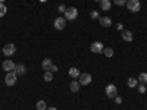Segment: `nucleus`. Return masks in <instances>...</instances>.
<instances>
[{
  "label": "nucleus",
  "mask_w": 147,
  "mask_h": 110,
  "mask_svg": "<svg viewBox=\"0 0 147 110\" xmlns=\"http://www.w3.org/2000/svg\"><path fill=\"white\" fill-rule=\"evenodd\" d=\"M125 6H127V9H128L129 12H132V13H137V12L141 9L140 0H128Z\"/></svg>",
  "instance_id": "nucleus-1"
},
{
  "label": "nucleus",
  "mask_w": 147,
  "mask_h": 110,
  "mask_svg": "<svg viewBox=\"0 0 147 110\" xmlns=\"http://www.w3.org/2000/svg\"><path fill=\"white\" fill-rule=\"evenodd\" d=\"M78 18V9L77 7H68L65 10V19L66 21H75Z\"/></svg>",
  "instance_id": "nucleus-2"
},
{
  "label": "nucleus",
  "mask_w": 147,
  "mask_h": 110,
  "mask_svg": "<svg viewBox=\"0 0 147 110\" xmlns=\"http://www.w3.org/2000/svg\"><path fill=\"white\" fill-rule=\"evenodd\" d=\"M16 79H18L16 72L12 70V72H7V75H6V78H5V82H6L7 87H13V85L16 84Z\"/></svg>",
  "instance_id": "nucleus-3"
},
{
  "label": "nucleus",
  "mask_w": 147,
  "mask_h": 110,
  "mask_svg": "<svg viewBox=\"0 0 147 110\" xmlns=\"http://www.w3.org/2000/svg\"><path fill=\"white\" fill-rule=\"evenodd\" d=\"M105 91H106L107 99H115V97L118 95V88H116V85H113V84H109V85H106Z\"/></svg>",
  "instance_id": "nucleus-4"
},
{
  "label": "nucleus",
  "mask_w": 147,
  "mask_h": 110,
  "mask_svg": "<svg viewBox=\"0 0 147 110\" xmlns=\"http://www.w3.org/2000/svg\"><path fill=\"white\" fill-rule=\"evenodd\" d=\"M15 52H16V47H15V44H12V43H7V44H5L3 46V54L5 56H13L15 54Z\"/></svg>",
  "instance_id": "nucleus-5"
},
{
  "label": "nucleus",
  "mask_w": 147,
  "mask_h": 110,
  "mask_svg": "<svg viewBox=\"0 0 147 110\" xmlns=\"http://www.w3.org/2000/svg\"><path fill=\"white\" fill-rule=\"evenodd\" d=\"M53 25H55V28H56L57 31H62V30L66 27V19H65V16H59V18H56L55 22H53Z\"/></svg>",
  "instance_id": "nucleus-6"
},
{
  "label": "nucleus",
  "mask_w": 147,
  "mask_h": 110,
  "mask_svg": "<svg viewBox=\"0 0 147 110\" xmlns=\"http://www.w3.org/2000/svg\"><path fill=\"white\" fill-rule=\"evenodd\" d=\"M103 48H105V46H103L100 41H94V43H91V46H90V50H91L93 53H96V54L103 53Z\"/></svg>",
  "instance_id": "nucleus-7"
},
{
  "label": "nucleus",
  "mask_w": 147,
  "mask_h": 110,
  "mask_svg": "<svg viewBox=\"0 0 147 110\" xmlns=\"http://www.w3.org/2000/svg\"><path fill=\"white\" fill-rule=\"evenodd\" d=\"M2 68H3V70H6V72H12V70H15L16 65H15V62H12L10 59H6V60H3Z\"/></svg>",
  "instance_id": "nucleus-8"
},
{
  "label": "nucleus",
  "mask_w": 147,
  "mask_h": 110,
  "mask_svg": "<svg viewBox=\"0 0 147 110\" xmlns=\"http://www.w3.org/2000/svg\"><path fill=\"white\" fill-rule=\"evenodd\" d=\"M80 78V85H88V84H91V81H93V76L90 75V73H81V75L78 76Z\"/></svg>",
  "instance_id": "nucleus-9"
},
{
  "label": "nucleus",
  "mask_w": 147,
  "mask_h": 110,
  "mask_svg": "<svg viewBox=\"0 0 147 110\" xmlns=\"http://www.w3.org/2000/svg\"><path fill=\"white\" fill-rule=\"evenodd\" d=\"M121 35H122V40L127 41V43H131V41H132V38H134L132 32H131V31H128V30H124V31L121 32Z\"/></svg>",
  "instance_id": "nucleus-10"
},
{
  "label": "nucleus",
  "mask_w": 147,
  "mask_h": 110,
  "mask_svg": "<svg viewBox=\"0 0 147 110\" xmlns=\"http://www.w3.org/2000/svg\"><path fill=\"white\" fill-rule=\"evenodd\" d=\"M99 22H100V25H102L103 28H109L110 25H112V19H110L109 16H100Z\"/></svg>",
  "instance_id": "nucleus-11"
},
{
  "label": "nucleus",
  "mask_w": 147,
  "mask_h": 110,
  "mask_svg": "<svg viewBox=\"0 0 147 110\" xmlns=\"http://www.w3.org/2000/svg\"><path fill=\"white\" fill-rule=\"evenodd\" d=\"M52 66H53V62H52V59H43V62H41V68L44 69V72L46 70H50L52 69Z\"/></svg>",
  "instance_id": "nucleus-12"
},
{
  "label": "nucleus",
  "mask_w": 147,
  "mask_h": 110,
  "mask_svg": "<svg viewBox=\"0 0 147 110\" xmlns=\"http://www.w3.org/2000/svg\"><path fill=\"white\" fill-rule=\"evenodd\" d=\"M15 72H16V75L18 76H22V75H25V72H27V68H25V65H16V68H15Z\"/></svg>",
  "instance_id": "nucleus-13"
},
{
  "label": "nucleus",
  "mask_w": 147,
  "mask_h": 110,
  "mask_svg": "<svg viewBox=\"0 0 147 110\" xmlns=\"http://www.w3.org/2000/svg\"><path fill=\"white\" fill-rule=\"evenodd\" d=\"M112 7V2L110 0H100V9L102 10H110Z\"/></svg>",
  "instance_id": "nucleus-14"
},
{
  "label": "nucleus",
  "mask_w": 147,
  "mask_h": 110,
  "mask_svg": "<svg viewBox=\"0 0 147 110\" xmlns=\"http://www.w3.org/2000/svg\"><path fill=\"white\" fill-rule=\"evenodd\" d=\"M138 79L137 78H128L127 79V85H128V88H137V85H138Z\"/></svg>",
  "instance_id": "nucleus-15"
},
{
  "label": "nucleus",
  "mask_w": 147,
  "mask_h": 110,
  "mask_svg": "<svg viewBox=\"0 0 147 110\" xmlns=\"http://www.w3.org/2000/svg\"><path fill=\"white\" fill-rule=\"evenodd\" d=\"M69 76L71 78H74V79H75V78H78L80 75H81V73H80V70H78V68H69Z\"/></svg>",
  "instance_id": "nucleus-16"
},
{
  "label": "nucleus",
  "mask_w": 147,
  "mask_h": 110,
  "mask_svg": "<svg viewBox=\"0 0 147 110\" xmlns=\"http://www.w3.org/2000/svg\"><path fill=\"white\" fill-rule=\"evenodd\" d=\"M80 87H81V85H80L78 81H72L71 85H69V88H71L72 93H78V91H80Z\"/></svg>",
  "instance_id": "nucleus-17"
},
{
  "label": "nucleus",
  "mask_w": 147,
  "mask_h": 110,
  "mask_svg": "<svg viewBox=\"0 0 147 110\" xmlns=\"http://www.w3.org/2000/svg\"><path fill=\"white\" fill-rule=\"evenodd\" d=\"M43 79H44L46 82H52V79H53V72H52V70H46Z\"/></svg>",
  "instance_id": "nucleus-18"
},
{
  "label": "nucleus",
  "mask_w": 147,
  "mask_h": 110,
  "mask_svg": "<svg viewBox=\"0 0 147 110\" xmlns=\"http://www.w3.org/2000/svg\"><path fill=\"white\" fill-rule=\"evenodd\" d=\"M137 79H138L140 84H147V72H141Z\"/></svg>",
  "instance_id": "nucleus-19"
},
{
  "label": "nucleus",
  "mask_w": 147,
  "mask_h": 110,
  "mask_svg": "<svg viewBox=\"0 0 147 110\" xmlns=\"http://www.w3.org/2000/svg\"><path fill=\"white\" fill-rule=\"evenodd\" d=\"M103 54H105L106 57H112V56H113V48H112V47H105V48H103Z\"/></svg>",
  "instance_id": "nucleus-20"
},
{
  "label": "nucleus",
  "mask_w": 147,
  "mask_h": 110,
  "mask_svg": "<svg viewBox=\"0 0 147 110\" xmlns=\"http://www.w3.org/2000/svg\"><path fill=\"white\" fill-rule=\"evenodd\" d=\"M47 109V104L44 100H38L37 101V110H46Z\"/></svg>",
  "instance_id": "nucleus-21"
},
{
  "label": "nucleus",
  "mask_w": 147,
  "mask_h": 110,
  "mask_svg": "<svg viewBox=\"0 0 147 110\" xmlns=\"http://www.w3.org/2000/svg\"><path fill=\"white\" fill-rule=\"evenodd\" d=\"M7 12V7L5 6V3H0V18H3Z\"/></svg>",
  "instance_id": "nucleus-22"
},
{
  "label": "nucleus",
  "mask_w": 147,
  "mask_h": 110,
  "mask_svg": "<svg viewBox=\"0 0 147 110\" xmlns=\"http://www.w3.org/2000/svg\"><path fill=\"white\" fill-rule=\"evenodd\" d=\"M137 90H138L140 94H144V93L147 91V90H146V84H138V85H137Z\"/></svg>",
  "instance_id": "nucleus-23"
},
{
  "label": "nucleus",
  "mask_w": 147,
  "mask_h": 110,
  "mask_svg": "<svg viewBox=\"0 0 147 110\" xmlns=\"http://www.w3.org/2000/svg\"><path fill=\"white\" fill-rule=\"evenodd\" d=\"M90 18H91V19H100V13H99L97 10H93L91 13H90Z\"/></svg>",
  "instance_id": "nucleus-24"
},
{
  "label": "nucleus",
  "mask_w": 147,
  "mask_h": 110,
  "mask_svg": "<svg viewBox=\"0 0 147 110\" xmlns=\"http://www.w3.org/2000/svg\"><path fill=\"white\" fill-rule=\"evenodd\" d=\"M127 2H128V0H113V3H115L116 6H125Z\"/></svg>",
  "instance_id": "nucleus-25"
},
{
  "label": "nucleus",
  "mask_w": 147,
  "mask_h": 110,
  "mask_svg": "<svg viewBox=\"0 0 147 110\" xmlns=\"http://www.w3.org/2000/svg\"><path fill=\"white\" fill-rule=\"evenodd\" d=\"M65 10H66V7H65L63 5H60V6L57 7V12H59V13H65Z\"/></svg>",
  "instance_id": "nucleus-26"
},
{
  "label": "nucleus",
  "mask_w": 147,
  "mask_h": 110,
  "mask_svg": "<svg viewBox=\"0 0 147 110\" xmlns=\"http://www.w3.org/2000/svg\"><path fill=\"white\" fill-rule=\"evenodd\" d=\"M113 100H115V103H116V104H122V97H119V95H116V97H115V99H113Z\"/></svg>",
  "instance_id": "nucleus-27"
},
{
  "label": "nucleus",
  "mask_w": 147,
  "mask_h": 110,
  "mask_svg": "<svg viewBox=\"0 0 147 110\" xmlns=\"http://www.w3.org/2000/svg\"><path fill=\"white\" fill-rule=\"evenodd\" d=\"M116 28H118L119 31H124V25H122V23H118V25H116Z\"/></svg>",
  "instance_id": "nucleus-28"
},
{
  "label": "nucleus",
  "mask_w": 147,
  "mask_h": 110,
  "mask_svg": "<svg viewBox=\"0 0 147 110\" xmlns=\"http://www.w3.org/2000/svg\"><path fill=\"white\" fill-rule=\"evenodd\" d=\"M50 70H52V72H57V70H59V68H57V66H56V65H53V66H52V69H50Z\"/></svg>",
  "instance_id": "nucleus-29"
},
{
  "label": "nucleus",
  "mask_w": 147,
  "mask_h": 110,
  "mask_svg": "<svg viewBox=\"0 0 147 110\" xmlns=\"http://www.w3.org/2000/svg\"><path fill=\"white\" fill-rule=\"evenodd\" d=\"M46 110H57V109H56V107H47Z\"/></svg>",
  "instance_id": "nucleus-30"
},
{
  "label": "nucleus",
  "mask_w": 147,
  "mask_h": 110,
  "mask_svg": "<svg viewBox=\"0 0 147 110\" xmlns=\"http://www.w3.org/2000/svg\"><path fill=\"white\" fill-rule=\"evenodd\" d=\"M94 2H96V3H100V0H94Z\"/></svg>",
  "instance_id": "nucleus-31"
},
{
  "label": "nucleus",
  "mask_w": 147,
  "mask_h": 110,
  "mask_svg": "<svg viewBox=\"0 0 147 110\" xmlns=\"http://www.w3.org/2000/svg\"><path fill=\"white\" fill-rule=\"evenodd\" d=\"M0 3H5V0H0Z\"/></svg>",
  "instance_id": "nucleus-32"
},
{
  "label": "nucleus",
  "mask_w": 147,
  "mask_h": 110,
  "mask_svg": "<svg viewBox=\"0 0 147 110\" xmlns=\"http://www.w3.org/2000/svg\"><path fill=\"white\" fill-rule=\"evenodd\" d=\"M40 2H43V3H44V2H47V0H40Z\"/></svg>",
  "instance_id": "nucleus-33"
}]
</instances>
